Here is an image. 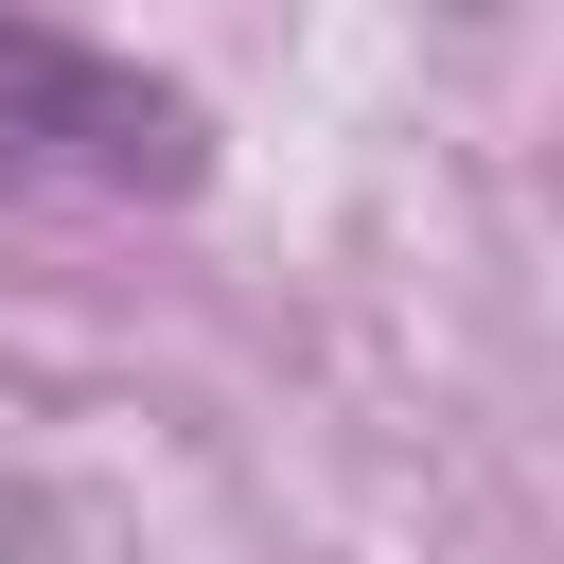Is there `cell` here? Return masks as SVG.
<instances>
[{
    "instance_id": "2",
    "label": "cell",
    "mask_w": 564,
    "mask_h": 564,
    "mask_svg": "<svg viewBox=\"0 0 564 564\" xmlns=\"http://www.w3.org/2000/svg\"><path fill=\"white\" fill-rule=\"evenodd\" d=\"M0 564H53V494L35 476H0Z\"/></svg>"
},
{
    "instance_id": "1",
    "label": "cell",
    "mask_w": 564,
    "mask_h": 564,
    "mask_svg": "<svg viewBox=\"0 0 564 564\" xmlns=\"http://www.w3.org/2000/svg\"><path fill=\"white\" fill-rule=\"evenodd\" d=\"M0 159L18 176H88V194H194L212 176V123L141 53L53 35V18H0Z\"/></svg>"
}]
</instances>
